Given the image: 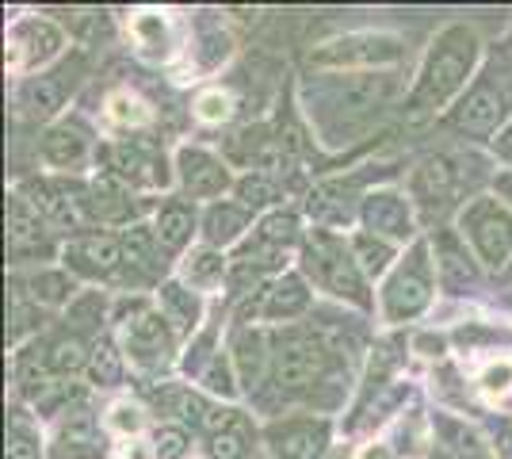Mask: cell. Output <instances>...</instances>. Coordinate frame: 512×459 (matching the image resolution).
I'll return each mask as SVG.
<instances>
[{"instance_id": "obj_26", "label": "cell", "mask_w": 512, "mask_h": 459, "mask_svg": "<svg viewBox=\"0 0 512 459\" xmlns=\"http://www.w3.org/2000/svg\"><path fill=\"white\" fill-rule=\"evenodd\" d=\"M352 257L360 264V272L379 276V272H386V264L394 261V249L383 238H375V234H360V238L352 241Z\"/></svg>"}, {"instance_id": "obj_14", "label": "cell", "mask_w": 512, "mask_h": 459, "mask_svg": "<svg viewBox=\"0 0 512 459\" xmlns=\"http://www.w3.org/2000/svg\"><path fill=\"white\" fill-rule=\"evenodd\" d=\"M501 111H505L501 96L490 85H478L467 96V104L459 108V115H455V127L470 134H490L497 127V119H501Z\"/></svg>"}, {"instance_id": "obj_1", "label": "cell", "mask_w": 512, "mask_h": 459, "mask_svg": "<svg viewBox=\"0 0 512 459\" xmlns=\"http://www.w3.org/2000/svg\"><path fill=\"white\" fill-rule=\"evenodd\" d=\"M478 43L467 27H448L425 62V73L413 88V111H436L444 108L459 88L467 85V73L474 66Z\"/></svg>"}, {"instance_id": "obj_2", "label": "cell", "mask_w": 512, "mask_h": 459, "mask_svg": "<svg viewBox=\"0 0 512 459\" xmlns=\"http://www.w3.org/2000/svg\"><path fill=\"white\" fill-rule=\"evenodd\" d=\"M306 272L318 280L321 287H329L333 295L352 299V303H367L363 291V272L352 253H344V245L329 234H314L306 245Z\"/></svg>"}, {"instance_id": "obj_37", "label": "cell", "mask_w": 512, "mask_h": 459, "mask_svg": "<svg viewBox=\"0 0 512 459\" xmlns=\"http://www.w3.org/2000/svg\"><path fill=\"white\" fill-rule=\"evenodd\" d=\"M245 448H249V429H245V421H237L234 429H222V433H214L211 437L214 459H241L245 456Z\"/></svg>"}, {"instance_id": "obj_8", "label": "cell", "mask_w": 512, "mask_h": 459, "mask_svg": "<svg viewBox=\"0 0 512 459\" xmlns=\"http://www.w3.org/2000/svg\"><path fill=\"white\" fill-rule=\"evenodd\" d=\"M363 222L375 238L390 241H406L413 234V215H409V203L398 192H375L363 203Z\"/></svg>"}, {"instance_id": "obj_16", "label": "cell", "mask_w": 512, "mask_h": 459, "mask_svg": "<svg viewBox=\"0 0 512 459\" xmlns=\"http://www.w3.org/2000/svg\"><path fill=\"white\" fill-rule=\"evenodd\" d=\"M43 238V219L39 207L23 196H8V241L12 249H31Z\"/></svg>"}, {"instance_id": "obj_42", "label": "cell", "mask_w": 512, "mask_h": 459, "mask_svg": "<svg viewBox=\"0 0 512 459\" xmlns=\"http://www.w3.org/2000/svg\"><path fill=\"white\" fill-rule=\"evenodd\" d=\"M188 452V440L180 429H157V437H153V459H180Z\"/></svg>"}, {"instance_id": "obj_39", "label": "cell", "mask_w": 512, "mask_h": 459, "mask_svg": "<svg viewBox=\"0 0 512 459\" xmlns=\"http://www.w3.org/2000/svg\"><path fill=\"white\" fill-rule=\"evenodd\" d=\"M4 459H39V440L31 437V429L23 421H12L8 444H4Z\"/></svg>"}, {"instance_id": "obj_21", "label": "cell", "mask_w": 512, "mask_h": 459, "mask_svg": "<svg viewBox=\"0 0 512 459\" xmlns=\"http://www.w3.org/2000/svg\"><path fill=\"white\" fill-rule=\"evenodd\" d=\"M325 444V433L318 425H287L276 429V448L279 459H314Z\"/></svg>"}, {"instance_id": "obj_52", "label": "cell", "mask_w": 512, "mask_h": 459, "mask_svg": "<svg viewBox=\"0 0 512 459\" xmlns=\"http://www.w3.org/2000/svg\"><path fill=\"white\" fill-rule=\"evenodd\" d=\"M497 192H501V196L512 203V173L509 176H497Z\"/></svg>"}, {"instance_id": "obj_49", "label": "cell", "mask_w": 512, "mask_h": 459, "mask_svg": "<svg viewBox=\"0 0 512 459\" xmlns=\"http://www.w3.org/2000/svg\"><path fill=\"white\" fill-rule=\"evenodd\" d=\"M207 387H211V391H222V394H234V383H230V368H226L222 360H214V368L207 372Z\"/></svg>"}, {"instance_id": "obj_19", "label": "cell", "mask_w": 512, "mask_h": 459, "mask_svg": "<svg viewBox=\"0 0 512 459\" xmlns=\"http://www.w3.org/2000/svg\"><path fill=\"white\" fill-rule=\"evenodd\" d=\"M31 196H35L31 203L46 211V219H54L58 226H77V219H81V211H77L81 199H73L65 184H35Z\"/></svg>"}, {"instance_id": "obj_48", "label": "cell", "mask_w": 512, "mask_h": 459, "mask_svg": "<svg viewBox=\"0 0 512 459\" xmlns=\"http://www.w3.org/2000/svg\"><path fill=\"white\" fill-rule=\"evenodd\" d=\"M455 448H459V456L463 459H486V448H482V440L467 433V429H459L455 433Z\"/></svg>"}, {"instance_id": "obj_6", "label": "cell", "mask_w": 512, "mask_h": 459, "mask_svg": "<svg viewBox=\"0 0 512 459\" xmlns=\"http://www.w3.org/2000/svg\"><path fill=\"white\" fill-rule=\"evenodd\" d=\"M325 372V352L314 341H291L276 352V383L287 391L310 387Z\"/></svg>"}, {"instance_id": "obj_47", "label": "cell", "mask_w": 512, "mask_h": 459, "mask_svg": "<svg viewBox=\"0 0 512 459\" xmlns=\"http://www.w3.org/2000/svg\"><path fill=\"white\" fill-rule=\"evenodd\" d=\"M96 306H104L100 303V295H88V299H81L77 306H69V318H73L77 326H96V322H100V318H92Z\"/></svg>"}, {"instance_id": "obj_36", "label": "cell", "mask_w": 512, "mask_h": 459, "mask_svg": "<svg viewBox=\"0 0 512 459\" xmlns=\"http://www.w3.org/2000/svg\"><path fill=\"white\" fill-rule=\"evenodd\" d=\"M107 115L119 123V127H142V123H150V111L142 100H134L127 92H119V96H111L107 100Z\"/></svg>"}, {"instance_id": "obj_7", "label": "cell", "mask_w": 512, "mask_h": 459, "mask_svg": "<svg viewBox=\"0 0 512 459\" xmlns=\"http://www.w3.org/2000/svg\"><path fill=\"white\" fill-rule=\"evenodd\" d=\"M123 261V241L107 238V234H88L65 245V264L81 276H111Z\"/></svg>"}, {"instance_id": "obj_31", "label": "cell", "mask_w": 512, "mask_h": 459, "mask_svg": "<svg viewBox=\"0 0 512 459\" xmlns=\"http://www.w3.org/2000/svg\"><path fill=\"white\" fill-rule=\"evenodd\" d=\"M69 295H73V280L65 272H39V276H31V299L35 303L58 306Z\"/></svg>"}, {"instance_id": "obj_29", "label": "cell", "mask_w": 512, "mask_h": 459, "mask_svg": "<svg viewBox=\"0 0 512 459\" xmlns=\"http://www.w3.org/2000/svg\"><path fill=\"white\" fill-rule=\"evenodd\" d=\"M222 272H226V261H222L214 249H199V253H192L188 264H184V276L192 280V287H214L222 280Z\"/></svg>"}, {"instance_id": "obj_17", "label": "cell", "mask_w": 512, "mask_h": 459, "mask_svg": "<svg viewBox=\"0 0 512 459\" xmlns=\"http://www.w3.org/2000/svg\"><path fill=\"white\" fill-rule=\"evenodd\" d=\"M65 100V85L58 77H31L20 92V108L27 119H46L62 108Z\"/></svg>"}, {"instance_id": "obj_20", "label": "cell", "mask_w": 512, "mask_h": 459, "mask_svg": "<svg viewBox=\"0 0 512 459\" xmlns=\"http://www.w3.org/2000/svg\"><path fill=\"white\" fill-rule=\"evenodd\" d=\"M386 92H390L386 77H356V81H348V88L333 92V104L341 111H367L375 104H383Z\"/></svg>"}, {"instance_id": "obj_30", "label": "cell", "mask_w": 512, "mask_h": 459, "mask_svg": "<svg viewBox=\"0 0 512 459\" xmlns=\"http://www.w3.org/2000/svg\"><path fill=\"white\" fill-rule=\"evenodd\" d=\"M62 448L65 452H77V456H92L96 452V421L88 414L69 417L62 429Z\"/></svg>"}, {"instance_id": "obj_13", "label": "cell", "mask_w": 512, "mask_h": 459, "mask_svg": "<svg viewBox=\"0 0 512 459\" xmlns=\"http://www.w3.org/2000/svg\"><path fill=\"white\" fill-rule=\"evenodd\" d=\"M413 196L421 203H444L455 188V169H451L448 157H425L417 169H413V180H409Z\"/></svg>"}, {"instance_id": "obj_15", "label": "cell", "mask_w": 512, "mask_h": 459, "mask_svg": "<svg viewBox=\"0 0 512 459\" xmlns=\"http://www.w3.org/2000/svg\"><path fill=\"white\" fill-rule=\"evenodd\" d=\"M432 249H436V268H440V280L444 287H467L474 284V261L467 257V249L459 245L455 234H440L432 238Z\"/></svg>"}, {"instance_id": "obj_12", "label": "cell", "mask_w": 512, "mask_h": 459, "mask_svg": "<svg viewBox=\"0 0 512 459\" xmlns=\"http://www.w3.org/2000/svg\"><path fill=\"white\" fill-rule=\"evenodd\" d=\"M115 169L138 184H165V161L150 142H127L115 150Z\"/></svg>"}, {"instance_id": "obj_54", "label": "cell", "mask_w": 512, "mask_h": 459, "mask_svg": "<svg viewBox=\"0 0 512 459\" xmlns=\"http://www.w3.org/2000/svg\"><path fill=\"white\" fill-rule=\"evenodd\" d=\"M436 459H444V456H436Z\"/></svg>"}, {"instance_id": "obj_11", "label": "cell", "mask_w": 512, "mask_h": 459, "mask_svg": "<svg viewBox=\"0 0 512 459\" xmlns=\"http://www.w3.org/2000/svg\"><path fill=\"white\" fill-rule=\"evenodd\" d=\"M180 180L188 196H222L230 188L226 165L203 150H180Z\"/></svg>"}, {"instance_id": "obj_51", "label": "cell", "mask_w": 512, "mask_h": 459, "mask_svg": "<svg viewBox=\"0 0 512 459\" xmlns=\"http://www.w3.org/2000/svg\"><path fill=\"white\" fill-rule=\"evenodd\" d=\"M417 349H425V356H440L444 341H440V337H436V341H432V337H417Z\"/></svg>"}, {"instance_id": "obj_23", "label": "cell", "mask_w": 512, "mask_h": 459, "mask_svg": "<svg viewBox=\"0 0 512 459\" xmlns=\"http://www.w3.org/2000/svg\"><path fill=\"white\" fill-rule=\"evenodd\" d=\"M161 318L172 322V329L188 333V329H195V318H199V299L180 284H165L161 287Z\"/></svg>"}, {"instance_id": "obj_40", "label": "cell", "mask_w": 512, "mask_h": 459, "mask_svg": "<svg viewBox=\"0 0 512 459\" xmlns=\"http://www.w3.org/2000/svg\"><path fill=\"white\" fill-rule=\"evenodd\" d=\"M295 230H299L295 215H268V219L260 222V238H264V245H276V249L295 238Z\"/></svg>"}, {"instance_id": "obj_9", "label": "cell", "mask_w": 512, "mask_h": 459, "mask_svg": "<svg viewBox=\"0 0 512 459\" xmlns=\"http://www.w3.org/2000/svg\"><path fill=\"white\" fill-rule=\"evenodd\" d=\"M127 345L130 356L138 364H165L169 360V329H165V318L153 314V310H134V318L127 322Z\"/></svg>"}, {"instance_id": "obj_50", "label": "cell", "mask_w": 512, "mask_h": 459, "mask_svg": "<svg viewBox=\"0 0 512 459\" xmlns=\"http://www.w3.org/2000/svg\"><path fill=\"white\" fill-rule=\"evenodd\" d=\"M493 153H497V157H505V161H512V123L493 138Z\"/></svg>"}, {"instance_id": "obj_44", "label": "cell", "mask_w": 512, "mask_h": 459, "mask_svg": "<svg viewBox=\"0 0 512 459\" xmlns=\"http://www.w3.org/2000/svg\"><path fill=\"white\" fill-rule=\"evenodd\" d=\"M111 429H119V433H138V429H142V414H138V406L119 402V406L111 410Z\"/></svg>"}, {"instance_id": "obj_5", "label": "cell", "mask_w": 512, "mask_h": 459, "mask_svg": "<svg viewBox=\"0 0 512 459\" xmlns=\"http://www.w3.org/2000/svg\"><path fill=\"white\" fill-rule=\"evenodd\" d=\"M402 58V39L394 35H344L333 43L318 46L310 54L314 66H379V62H398Z\"/></svg>"}, {"instance_id": "obj_33", "label": "cell", "mask_w": 512, "mask_h": 459, "mask_svg": "<svg viewBox=\"0 0 512 459\" xmlns=\"http://www.w3.org/2000/svg\"><path fill=\"white\" fill-rule=\"evenodd\" d=\"M119 375H123V356L111 341H100L92 349V379L100 387H111V383H119Z\"/></svg>"}, {"instance_id": "obj_10", "label": "cell", "mask_w": 512, "mask_h": 459, "mask_svg": "<svg viewBox=\"0 0 512 459\" xmlns=\"http://www.w3.org/2000/svg\"><path fill=\"white\" fill-rule=\"evenodd\" d=\"M62 50V31L46 20H23L12 31V66H35Z\"/></svg>"}, {"instance_id": "obj_22", "label": "cell", "mask_w": 512, "mask_h": 459, "mask_svg": "<svg viewBox=\"0 0 512 459\" xmlns=\"http://www.w3.org/2000/svg\"><path fill=\"white\" fill-rule=\"evenodd\" d=\"M195 230V219L192 211L184 207V203H165L161 207V215H157V241L165 245V249H184L188 245V238H192Z\"/></svg>"}, {"instance_id": "obj_32", "label": "cell", "mask_w": 512, "mask_h": 459, "mask_svg": "<svg viewBox=\"0 0 512 459\" xmlns=\"http://www.w3.org/2000/svg\"><path fill=\"white\" fill-rule=\"evenodd\" d=\"M310 215L321 222H348V199H341L337 184H325L310 199Z\"/></svg>"}, {"instance_id": "obj_53", "label": "cell", "mask_w": 512, "mask_h": 459, "mask_svg": "<svg viewBox=\"0 0 512 459\" xmlns=\"http://www.w3.org/2000/svg\"><path fill=\"white\" fill-rule=\"evenodd\" d=\"M360 459H390V452H386V448H367Z\"/></svg>"}, {"instance_id": "obj_41", "label": "cell", "mask_w": 512, "mask_h": 459, "mask_svg": "<svg viewBox=\"0 0 512 459\" xmlns=\"http://www.w3.org/2000/svg\"><path fill=\"white\" fill-rule=\"evenodd\" d=\"M230 111H234V104H230L226 92H203V96L195 100V115H199L203 123H222V119H230Z\"/></svg>"}, {"instance_id": "obj_28", "label": "cell", "mask_w": 512, "mask_h": 459, "mask_svg": "<svg viewBox=\"0 0 512 459\" xmlns=\"http://www.w3.org/2000/svg\"><path fill=\"white\" fill-rule=\"evenodd\" d=\"M88 207H92V215H100V219H107V222L127 219V196H123L111 180H96V184H92Z\"/></svg>"}, {"instance_id": "obj_34", "label": "cell", "mask_w": 512, "mask_h": 459, "mask_svg": "<svg viewBox=\"0 0 512 459\" xmlns=\"http://www.w3.org/2000/svg\"><path fill=\"white\" fill-rule=\"evenodd\" d=\"M134 35H138V43L146 46V50H161L165 54V46H169V23H165L161 12H142L134 20Z\"/></svg>"}, {"instance_id": "obj_18", "label": "cell", "mask_w": 512, "mask_h": 459, "mask_svg": "<svg viewBox=\"0 0 512 459\" xmlns=\"http://www.w3.org/2000/svg\"><path fill=\"white\" fill-rule=\"evenodd\" d=\"M249 226V207L241 203H214L203 219V234L211 245H230L234 238H241V230Z\"/></svg>"}, {"instance_id": "obj_4", "label": "cell", "mask_w": 512, "mask_h": 459, "mask_svg": "<svg viewBox=\"0 0 512 459\" xmlns=\"http://www.w3.org/2000/svg\"><path fill=\"white\" fill-rule=\"evenodd\" d=\"M432 299V276H428V261L425 249L417 245L409 253V261H402V268L386 280L383 287V310L390 322H406V318H417L421 310Z\"/></svg>"}, {"instance_id": "obj_46", "label": "cell", "mask_w": 512, "mask_h": 459, "mask_svg": "<svg viewBox=\"0 0 512 459\" xmlns=\"http://www.w3.org/2000/svg\"><path fill=\"white\" fill-rule=\"evenodd\" d=\"M509 383H512V368H509V364H493V368H486V375H482V387H486L490 394L509 391Z\"/></svg>"}, {"instance_id": "obj_45", "label": "cell", "mask_w": 512, "mask_h": 459, "mask_svg": "<svg viewBox=\"0 0 512 459\" xmlns=\"http://www.w3.org/2000/svg\"><path fill=\"white\" fill-rule=\"evenodd\" d=\"M237 421H241V414H237V410H226V406H211L207 417H203V425L211 429V437L214 433H222V429H234Z\"/></svg>"}, {"instance_id": "obj_38", "label": "cell", "mask_w": 512, "mask_h": 459, "mask_svg": "<svg viewBox=\"0 0 512 459\" xmlns=\"http://www.w3.org/2000/svg\"><path fill=\"white\" fill-rule=\"evenodd\" d=\"M153 241H157V234H150L146 226H134V230H127V238H123V257L130 264H138V268H150Z\"/></svg>"}, {"instance_id": "obj_25", "label": "cell", "mask_w": 512, "mask_h": 459, "mask_svg": "<svg viewBox=\"0 0 512 459\" xmlns=\"http://www.w3.org/2000/svg\"><path fill=\"white\" fill-rule=\"evenodd\" d=\"M43 157L50 165H58V169H73V165H81V157H85V138L77 131H50L43 138Z\"/></svg>"}, {"instance_id": "obj_27", "label": "cell", "mask_w": 512, "mask_h": 459, "mask_svg": "<svg viewBox=\"0 0 512 459\" xmlns=\"http://www.w3.org/2000/svg\"><path fill=\"white\" fill-rule=\"evenodd\" d=\"M85 360H88V349H85V341L81 337H58L50 349H46V368L50 372H77V368H85Z\"/></svg>"}, {"instance_id": "obj_35", "label": "cell", "mask_w": 512, "mask_h": 459, "mask_svg": "<svg viewBox=\"0 0 512 459\" xmlns=\"http://www.w3.org/2000/svg\"><path fill=\"white\" fill-rule=\"evenodd\" d=\"M279 196L276 180L272 176H245V180H237V199H241V207H264V203H272Z\"/></svg>"}, {"instance_id": "obj_3", "label": "cell", "mask_w": 512, "mask_h": 459, "mask_svg": "<svg viewBox=\"0 0 512 459\" xmlns=\"http://www.w3.org/2000/svg\"><path fill=\"white\" fill-rule=\"evenodd\" d=\"M463 234L474 241L478 257L490 264V268H501L512 253V215L497 203V199H474L467 211H463Z\"/></svg>"}, {"instance_id": "obj_43", "label": "cell", "mask_w": 512, "mask_h": 459, "mask_svg": "<svg viewBox=\"0 0 512 459\" xmlns=\"http://www.w3.org/2000/svg\"><path fill=\"white\" fill-rule=\"evenodd\" d=\"M260 360H264V352H260V337H245V341L237 345V364H241L245 379H256V375H260Z\"/></svg>"}, {"instance_id": "obj_24", "label": "cell", "mask_w": 512, "mask_h": 459, "mask_svg": "<svg viewBox=\"0 0 512 459\" xmlns=\"http://www.w3.org/2000/svg\"><path fill=\"white\" fill-rule=\"evenodd\" d=\"M306 303H310L306 284L295 280V276H283V280L268 291V306H264V314H268V318H291V314H302Z\"/></svg>"}]
</instances>
